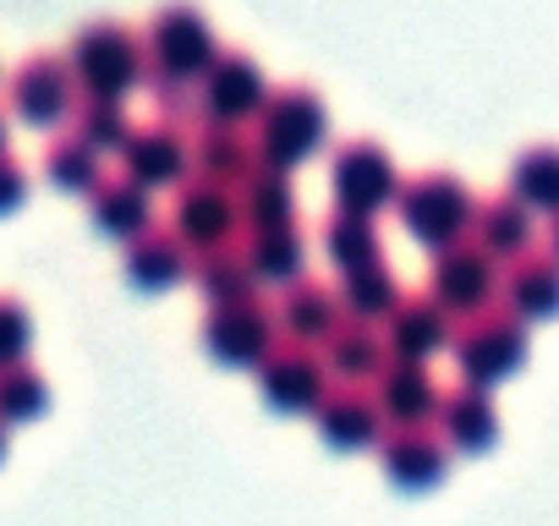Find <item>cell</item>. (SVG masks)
I'll return each mask as SVG.
<instances>
[{
  "label": "cell",
  "instance_id": "1",
  "mask_svg": "<svg viewBox=\"0 0 559 526\" xmlns=\"http://www.w3.org/2000/svg\"><path fill=\"white\" fill-rule=\"evenodd\" d=\"M247 138H252V159H258V165L292 176V170H302L308 159L324 154V143H330V110H324V99H319L313 88H302V83L274 88V94L263 99V110L252 116Z\"/></svg>",
  "mask_w": 559,
  "mask_h": 526
},
{
  "label": "cell",
  "instance_id": "2",
  "mask_svg": "<svg viewBox=\"0 0 559 526\" xmlns=\"http://www.w3.org/2000/svg\"><path fill=\"white\" fill-rule=\"evenodd\" d=\"M67 72L78 83V99H116L127 105L132 88H143V34L127 23H88L72 50H67Z\"/></svg>",
  "mask_w": 559,
  "mask_h": 526
},
{
  "label": "cell",
  "instance_id": "3",
  "mask_svg": "<svg viewBox=\"0 0 559 526\" xmlns=\"http://www.w3.org/2000/svg\"><path fill=\"white\" fill-rule=\"evenodd\" d=\"M395 214L406 225V236L428 252H444L455 241L472 236V214H477V198L466 192V181H455L450 170H428V176H412L401 181L395 192Z\"/></svg>",
  "mask_w": 559,
  "mask_h": 526
},
{
  "label": "cell",
  "instance_id": "4",
  "mask_svg": "<svg viewBox=\"0 0 559 526\" xmlns=\"http://www.w3.org/2000/svg\"><path fill=\"white\" fill-rule=\"evenodd\" d=\"M219 56V39L214 28L203 23L198 7H187V0H170V7L154 12V23L143 28V61L154 77H170V83H187L198 88V77L214 67Z\"/></svg>",
  "mask_w": 559,
  "mask_h": 526
},
{
  "label": "cell",
  "instance_id": "5",
  "mask_svg": "<svg viewBox=\"0 0 559 526\" xmlns=\"http://www.w3.org/2000/svg\"><path fill=\"white\" fill-rule=\"evenodd\" d=\"M450 357L461 368V384L493 390L526 362V324L510 319L504 308H483V313L461 319V330L450 340Z\"/></svg>",
  "mask_w": 559,
  "mask_h": 526
},
{
  "label": "cell",
  "instance_id": "6",
  "mask_svg": "<svg viewBox=\"0 0 559 526\" xmlns=\"http://www.w3.org/2000/svg\"><path fill=\"white\" fill-rule=\"evenodd\" d=\"M252 373H258L263 406L280 411V417H313L319 401L335 390V379H330L319 346H297V340H280Z\"/></svg>",
  "mask_w": 559,
  "mask_h": 526
},
{
  "label": "cell",
  "instance_id": "7",
  "mask_svg": "<svg viewBox=\"0 0 559 526\" xmlns=\"http://www.w3.org/2000/svg\"><path fill=\"white\" fill-rule=\"evenodd\" d=\"M274 346H280V324H274V308H269L263 297L225 302V308H209V313H203V351H209L219 368L252 373Z\"/></svg>",
  "mask_w": 559,
  "mask_h": 526
},
{
  "label": "cell",
  "instance_id": "8",
  "mask_svg": "<svg viewBox=\"0 0 559 526\" xmlns=\"http://www.w3.org/2000/svg\"><path fill=\"white\" fill-rule=\"evenodd\" d=\"M330 192H335V208L341 214H368L373 219V214L395 208L401 170H395V159L379 143L357 138V143L335 148V159H330Z\"/></svg>",
  "mask_w": 559,
  "mask_h": 526
},
{
  "label": "cell",
  "instance_id": "9",
  "mask_svg": "<svg viewBox=\"0 0 559 526\" xmlns=\"http://www.w3.org/2000/svg\"><path fill=\"white\" fill-rule=\"evenodd\" d=\"M428 297H433L450 319H472V313H483V308L499 302V263H493L483 247L455 241V247L433 252Z\"/></svg>",
  "mask_w": 559,
  "mask_h": 526
},
{
  "label": "cell",
  "instance_id": "10",
  "mask_svg": "<svg viewBox=\"0 0 559 526\" xmlns=\"http://www.w3.org/2000/svg\"><path fill=\"white\" fill-rule=\"evenodd\" d=\"M269 94L274 88H269L263 67L252 56H241V50H219L214 67L198 77V110H203V121H225V127H252V116L263 110Z\"/></svg>",
  "mask_w": 559,
  "mask_h": 526
},
{
  "label": "cell",
  "instance_id": "11",
  "mask_svg": "<svg viewBox=\"0 0 559 526\" xmlns=\"http://www.w3.org/2000/svg\"><path fill=\"white\" fill-rule=\"evenodd\" d=\"M116 159H121V176L143 192H176L181 181H192V138L176 121L132 127V138Z\"/></svg>",
  "mask_w": 559,
  "mask_h": 526
},
{
  "label": "cell",
  "instance_id": "12",
  "mask_svg": "<svg viewBox=\"0 0 559 526\" xmlns=\"http://www.w3.org/2000/svg\"><path fill=\"white\" fill-rule=\"evenodd\" d=\"M7 94H12V116L39 132L67 127L78 110V83L67 72V56H28L17 67V77L7 83Z\"/></svg>",
  "mask_w": 559,
  "mask_h": 526
},
{
  "label": "cell",
  "instance_id": "13",
  "mask_svg": "<svg viewBox=\"0 0 559 526\" xmlns=\"http://www.w3.org/2000/svg\"><path fill=\"white\" fill-rule=\"evenodd\" d=\"M187 252H209V247H230L241 230L236 214V192L214 187V181H181L176 203H170V225H165Z\"/></svg>",
  "mask_w": 559,
  "mask_h": 526
},
{
  "label": "cell",
  "instance_id": "14",
  "mask_svg": "<svg viewBox=\"0 0 559 526\" xmlns=\"http://www.w3.org/2000/svg\"><path fill=\"white\" fill-rule=\"evenodd\" d=\"M373 455H379V471L401 493L439 488L444 471H450V444L433 433V422H423V428H384V439L373 444Z\"/></svg>",
  "mask_w": 559,
  "mask_h": 526
},
{
  "label": "cell",
  "instance_id": "15",
  "mask_svg": "<svg viewBox=\"0 0 559 526\" xmlns=\"http://www.w3.org/2000/svg\"><path fill=\"white\" fill-rule=\"evenodd\" d=\"M455 340V319L433 302V297H401V308L384 319V351L390 362H433L439 351H450Z\"/></svg>",
  "mask_w": 559,
  "mask_h": 526
},
{
  "label": "cell",
  "instance_id": "16",
  "mask_svg": "<svg viewBox=\"0 0 559 526\" xmlns=\"http://www.w3.org/2000/svg\"><path fill=\"white\" fill-rule=\"evenodd\" d=\"M368 395H373L384 428H423V422H433V411L444 401V390L433 384V373L423 362H384Z\"/></svg>",
  "mask_w": 559,
  "mask_h": 526
},
{
  "label": "cell",
  "instance_id": "17",
  "mask_svg": "<svg viewBox=\"0 0 559 526\" xmlns=\"http://www.w3.org/2000/svg\"><path fill=\"white\" fill-rule=\"evenodd\" d=\"M313 428H319V439H324L330 450H346V455L373 450V444L384 439V417H379V406H373V395H368L362 384H335V390L319 401Z\"/></svg>",
  "mask_w": 559,
  "mask_h": 526
},
{
  "label": "cell",
  "instance_id": "18",
  "mask_svg": "<svg viewBox=\"0 0 559 526\" xmlns=\"http://www.w3.org/2000/svg\"><path fill=\"white\" fill-rule=\"evenodd\" d=\"M341 319H346V313H341L335 286H324V280H313V275L280 286L274 324H280V335H286V340H297V346H324Z\"/></svg>",
  "mask_w": 559,
  "mask_h": 526
},
{
  "label": "cell",
  "instance_id": "19",
  "mask_svg": "<svg viewBox=\"0 0 559 526\" xmlns=\"http://www.w3.org/2000/svg\"><path fill=\"white\" fill-rule=\"evenodd\" d=\"M121 270H127V286H132V291L159 297V291H170V286H181V280H187L192 252H187L165 225H148L143 236H132V241H127Z\"/></svg>",
  "mask_w": 559,
  "mask_h": 526
},
{
  "label": "cell",
  "instance_id": "20",
  "mask_svg": "<svg viewBox=\"0 0 559 526\" xmlns=\"http://www.w3.org/2000/svg\"><path fill=\"white\" fill-rule=\"evenodd\" d=\"M433 433L450 444V455H483L493 439H499V411H493V395L477 390V384H461L439 401L433 411Z\"/></svg>",
  "mask_w": 559,
  "mask_h": 526
},
{
  "label": "cell",
  "instance_id": "21",
  "mask_svg": "<svg viewBox=\"0 0 559 526\" xmlns=\"http://www.w3.org/2000/svg\"><path fill=\"white\" fill-rule=\"evenodd\" d=\"M499 297H504V313L521 319V324H543L559 313V263L548 252H526L515 258L510 270L499 275Z\"/></svg>",
  "mask_w": 559,
  "mask_h": 526
},
{
  "label": "cell",
  "instance_id": "22",
  "mask_svg": "<svg viewBox=\"0 0 559 526\" xmlns=\"http://www.w3.org/2000/svg\"><path fill=\"white\" fill-rule=\"evenodd\" d=\"M252 138L247 127H225V121H203L192 138V181H214L225 192H236L252 176Z\"/></svg>",
  "mask_w": 559,
  "mask_h": 526
},
{
  "label": "cell",
  "instance_id": "23",
  "mask_svg": "<svg viewBox=\"0 0 559 526\" xmlns=\"http://www.w3.org/2000/svg\"><path fill=\"white\" fill-rule=\"evenodd\" d=\"M532 241H537V219H532L526 203H515L510 192L477 203V214H472V247H483L493 263H515V258H526Z\"/></svg>",
  "mask_w": 559,
  "mask_h": 526
},
{
  "label": "cell",
  "instance_id": "24",
  "mask_svg": "<svg viewBox=\"0 0 559 526\" xmlns=\"http://www.w3.org/2000/svg\"><path fill=\"white\" fill-rule=\"evenodd\" d=\"M319 357H324V368H330V379L335 384H373L379 379V368L390 362V351H384V335L373 330V324H357V319H341L335 330H330V340L319 346Z\"/></svg>",
  "mask_w": 559,
  "mask_h": 526
},
{
  "label": "cell",
  "instance_id": "25",
  "mask_svg": "<svg viewBox=\"0 0 559 526\" xmlns=\"http://www.w3.org/2000/svg\"><path fill=\"white\" fill-rule=\"evenodd\" d=\"M88 214H94V230L110 236V241H132L154 225V192L132 187L127 176H105L94 192H88Z\"/></svg>",
  "mask_w": 559,
  "mask_h": 526
},
{
  "label": "cell",
  "instance_id": "26",
  "mask_svg": "<svg viewBox=\"0 0 559 526\" xmlns=\"http://www.w3.org/2000/svg\"><path fill=\"white\" fill-rule=\"evenodd\" d=\"M241 258H247V270L258 275V286H292V280L308 275V236H302V225L247 230Z\"/></svg>",
  "mask_w": 559,
  "mask_h": 526
},
{
  "label": "cell",
  "instance_id": "27",
  "mask_svg": "<svg viewBox=\"0 0 559 526\" xmlns=\"http://www.w3.org/2000/svg\"><path fill=\"white\" fill-rule=\"evenodd\" d=\"M236 214L247 230H280V225H297V181L286 170H269L252 165V176L236 187Z\"/></svg>",
  "mask_w": 559,
  "mask_h": 526
},
{
  "label": "cell",
  "instance_id": "28",
  "mask_svg": "<svg viewBox=\"0 0 559 526\" xmlns=\"http://www.w3.org/2000/svg\"><path fill=\"white\" fill-rule=\"evenodd\" d=\"M187 280L198 286V297H203L209 308L247 302V297H258V291H263V286H258V275L247 270V258H241V247H236V241H230V247L192 252V270H187Z\"/></svg>",
  "mask_w": 559,
  "mask_h": 526
},
{
  "label": "cell",
  "instance_id": "29",
  "mask_svg": "<svg viewBox=\"0 0 559 526\" xmlns=\"http://www.w3.org/2000/svg\"><path fill=\"white\" fill-rule=\"evenodd\" d=\"M324 258L335 263V275H357V270H373V263H384V236L368 214H330L324 219V236H319Z\"/></svg>",
  "mask_w": 559,
  "mask_h": 526
},
{
  "label": "cell",
  "instance_id": "30",
  "mask_svg": "<svg viewBox=\"0 0 559 526\" xmlns=\"http://www.w3.org/2000/svg\"><path fill=\"white\" fill-rule=\"evenodd\" d=\"M335 297H341V313H346V319L384 330V319H390V313L401 308V280H395V275L384 270V263H373V270L341 275Z\"/></svg>",
  "mask_w": 559,
  "mask_h": 526
},
{
  "label": "cell",
  "instance_id": "31",
  "mask_svg": "<svg viewBox=\"0 0 559 526\" xmlns=\"http://www.w3.org/2000/svg\"><path fill=\"white\" fill-rule=\"evenodd\" d=\"M510 198L515 203H526L532 214H559V148L554 143H537V148H526L521 159H515V170H510Z\"/></svg>",
  "mask_w": 559,
  "mask_h": 526
},
{
  "label": "cell",
  "instance_id": "32",
  "mask_svg": "<svg viewBox=\"0 0 559 526\" xmlns=\"http://www.w3.org/2000/svg\"><path fill=\"white\" fill-rule=\"evenodd\" d=\"M45 176H50L56 192H67V198H88V192L105 181V159H99L88 143H78V138L67 132V138L50 143V154H45Z\"/></svg>",
  "mask_w": 559,
  "mask_h": 526
},
{
  "label": "cell",
  "instance_id": "33",
  "mask_svg": "<svg viewBox=\"0 0 559 526\" xmlns=\"http://www.w3.org/2000/svg\"><path fill=\"white\" fill-rule=\"evenodd\" d=\"M72 138L88 143L99 159H105V154H121L127 138H132V116H127V105H116V99H78V110H72Z\"/></svg>",
  "mask_w": 559,
  "mask_h": 526
},
{
  "label": "cell",
  "instance_id": "34",
  "mask_svg": "<svg viewBox=\"0 0 559 526\" xmlns=\"http://www.w3.org/2000/svg\"><path fill=\"white\" fill-rule=\"evenodd\" d=\"M50 411V384L17 362V368H0V428H28Z\"/></svg>",
  "mask_w": 559,
  "mask_h": 526
},
{
  "label": "cell",
  "instance_id": "35",
  "mask_svg": "<svg viewBox=\"0 0 559 526\" xmlns=\"http://www.w3.org/2000/svg\"><path fill=\"white\" fill-rule=\"evenodd\" d=\"M28 346H34V319L17 297H0V368H17L28 362Z\"/></svg>",
  "mask_w": 559,
  "mask_h": 526
},
{
  "label": "cell",
  "instance_id": "36",
  "mask_svg": "<svg viewBox=\"0 0 559 526\" xmlns=\"http://www.w3.org/2000/svg\"><path fill=\"white\" fill-rule=\"evenodd\" d=\"M23 203H28V170L12 154H0V219L17 214Z\"/></svg>",
  "mask_w": 559,
  "mask_h": 526
},
{
  "label": "cell",
  "instance_id": "37",
  "mask_svg": "<svg viewBox=\"0 0 559 526\" xmlns=\"http://www.w3.org/2000/svg\"><path fill=\"white\" fill-rule=\"evenodd\" d=\"M548 258L559 263V214H554V225H548Z\"/></svg>",
  "mask_w": 559,
  "mask_h": 526
},
{
  "label": "cell",
  "instance_id": "38",
  "mask_svg": "<svg viewBox=\"0 0 559 526\" xmlns=\"http://www.w3.org/2000/svg\"><path fill=\"white\" fill-rule=\"evenodd\" d=\"M0 154H7V116H0Z\"/></svg>",
  "mask_w": 559,
  "mask_h": 526
},
{
  "label": "cell",
  "instance_id": "39",
  "mask_svg": "<svg viewBox=\"0 0 559 526\" xmlns=\"http://www.w3.org/2000/svg\"><path fill=\"white\" fill-rule=\"evenodd\" d=\"M0 461H7V428H0Z\"/></svg>",
  "mask_w": 559,
  "mask_h": 526
}]
</instances>
